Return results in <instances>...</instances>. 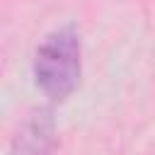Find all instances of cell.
I'll list each match as a JSON object with an SVG mask.
<instances>
[{"label":"cell","instance_id":"6da1fadb","mask_svg":"<svg viewBox=\"0 0 155 155\" xmlns=\"http://www.w3.org/2000/svg\"><path fill=\"white\" fill-rule=\"evenodd\" d=\"M82 73V44L75 24L51 31L34 53V82L53 102L73 94Z\"/></svg>","mask_w":155,"mask_h":155},{"label":"cell","instance_id":"7a4b0ae2","mask_svg":"<svg viewBox=\"0 0 155 155\" xmlns=\"http://www.w3.org/2000/svg\"><path fill=\"white\" fill-rule=\"evenodd\" d=\"M56 136V121L51 111L41 109L31 114V119L24 124V128L17 133L12 155H48Z\"/></svg>","mask_w":155,"mask_h":155}]
</instances>
